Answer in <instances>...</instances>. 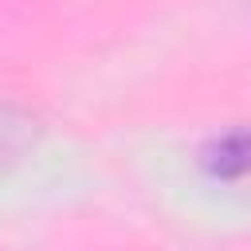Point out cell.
Instances as JSON below:
<instances>
[{"mask_svg": "<svg viewBox=\"0 0 251 251\" xmlns=\"http://www.w3.org/2000/svg\"><path fill=\"white\" fill-rule=\"evenodd\" d=\"M31 141V122L12 106H0V161H12Z\"/></svg>", "mask_w": 251, "mask_h": 251, "instance_id": "obj_2", "label": "cell"}, {"mask_svg": "<svg viewBox=\"0 0 251 251\" xmlns=\"http://www.w3.org/2000/svg\"><path fill=\"white\" fill-rule=\"evenodd\" d=\"M204 169L216 176H239L251 169V129H227L204 149Z\"/></svg>", "mask_w": 251, "mask_h": 251, "instance_id": "obj_1", "label": "cell"}]
</instances>
